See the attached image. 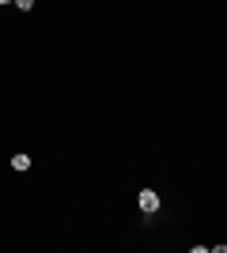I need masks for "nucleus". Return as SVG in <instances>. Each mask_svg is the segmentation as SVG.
<instances>
[{
  "instance_id": "20e7f679",
  "label": "nucleus",
  "mask_w": 227,
  "mask_h": 253,
  "mask_svg": "<svg viewBox=\"0 0 227 253\" xmlns=\"http://www.w3.org/2000/svg\"><path fill=\"white\" fill-rule=\"evenodd\" d=\"M4 4H11V0H0V8H4Z\"/></svg>"
},
{
  "instance_id": "f257e3e1",
  "label": "nucleus",
  "mask_w": 227,
  "mask_h": 253,
  "mask_svg": "<svg viewBox=\"0 0 227 253\" xmlns=\"http://www.w3.org/2000/svg\"><path fill=\"white\" fill-rule=\"evenodd\" d=\"M136 204H140V211H144V215H155V211H159V193H155V189H140V197H136Z\"/></svg>"
},
{
  "instance_id": "7ed1b4c3",
  "label": "nucleus",
  "mask_w": 227,
  "mask_h": 253,
  "mask_svg": "<svg viewBox=\"0 0 227 253\" xmlns=\"http://www.w3.org/2000/svg\"><path fill=\"white\" fill-rule=\"evenodd\" d=\"M11 4H15L19 11H34V0H11Z\"/></svg>"
},
{
  "instance_id": "f03ea898",
  "label": "nucleus",
  "mask_w": 227,
  "mask_h": 253,
  "mask_svg": "<svg viewBox=\"0 0 227 253\" xmlns=\"http://www.w3.org/2000/svg\"><path fill=\"white\" fill-rule=\"evenodd\" d=\"M11 170H15V174H27V170H31V155H27V151H15V155H11Z\"/></svg>"
}]
</instances>
